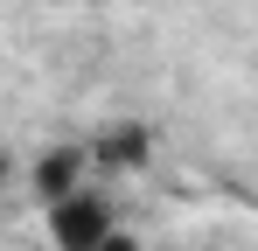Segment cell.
Returning a JSON list of instances; mask_svg holds the SVG:
<instances>
[{
	"label": "cell",
	"mask_w": 258,
	"mask_h": 251,
	"mask_svg": "<svg viewBox=\"0 0 258 251\" xmlns=\"http://www.w3.org/2000/svg\"><path fill=\"white\" fill-rule=\"evenodd\" d=\"M42 216H49V244L56 251H98L112 230H119V216H112V203H105L98 181H84V189L42 203Z\"/></svg>",
	"instance_id": "obj_1"
},
{
	"label": "cell",
	"mask_w": 258,
	"mask_h": 251,
	"mask_svg": "<svg viewBox=\"0 0 258 251\" xmlns=\"http://www.w3.org/2000/svg\"><path fill=\"white\" fill-rule=\"evenodd\" d=\"M91 154L84 147H70V140H63V147H49L42 161H35V196H42V203H56V196H70V189H84L91 181Z\"/></svg>",
	"instance_id": "obj_2"
},
{
	"label": "cell",
	"mask_w": 258,
	"mask_h": 251,
	"mask_svg": "<svg viewBox=\"0 0 258 251\" xmlns=\"http://www.w3.org/2000/svg\"><path fill=\"white\" fill-rule=\"evenodd\" d=\"M140 154H147V133H140V126H119V133H105V140H98V154H91V161L105 167V174H119V167H140Z\"/></svg>",
	"instance_id": "obj_3"
},
{
	"label": "cell",
	"mask_w": 258,
	"mask_h": 251,
	"mask_svg": "<svg viewBox=\"0 0 258 251\" xmlns=\"http://www.w3.org/2000/svg\"><path fill=\"white\" fill-rule=\"evenodd\" d=\"M98 251H140V237H133L126 223H119V230H112V237H105V244H98Z\"/></svg>",
	"instance_id": "obj_4"
}]
</instances>
